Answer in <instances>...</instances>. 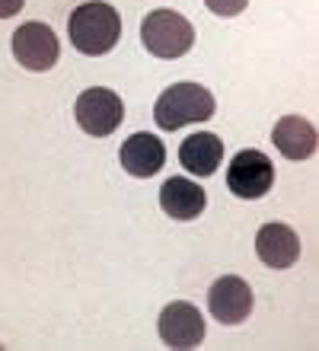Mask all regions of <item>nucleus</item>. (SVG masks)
Instances as JSON below:
<instances>
[{
	"mask_svg": "<svg viewBox=\"0 0 319 351\" xmlns=\"http://www.w3.org/2000/svg\"><path fill=\"white\" fill-rule=\"evenodd\" d=\"M67 36H71V45L83 55H106L119 45L121 19L109 3H83L71 13Z\"/></svg>",
	"mask_w": 319,
	"mask_h": 351,
	"instance_id": "f257e3e1",
	"label": "nucleus"
},
{
	"mask_svg": "<svg viewBox=\"0 0 319 351\" xmlns=\"http://www.w3.org/2000/svg\"><path fill=\"white\" fill-rule=\"evenodd\" d=\"M214 115V96L198 84H173L160 93L154 106V121L163 131H176L182 125L208 121Z\"/></svg>",
	"mask_w": 319,
	"mask_h": 351,
	"instance_id": "f03ea898",
	"label": "nucleus"
},
{
	"mask_svg": "<svg viewBox=\"0 0 319 351\" xmlns=\"http://www.w3.org/2000/svg\"><path fill=\"white\" fill-rule=\"evenodd\" d=\"M141 42L147 45L150 55L163 58V61H173V58H182L185 51H191L195 29L176 10H154L141 23Z\"/></svg>",
	"mask_w": 319,
	"mask_h": 351,
	"instance_id": "7ed1b4c3",
	"label": "nucleus"
},
{
	"mask_svg": "<svg viewBox=\"0 0 319 351\" xmlns=\"http://www.w3.org/2000/svg\"><path fill=\"white\" fill-rule=\"evenodd\" d=\"M73 115H77V125L86 134L109 138L112 131L121 125V119H125V106H121L119 93L109 90V86H90V90H83L77 96Z\"/></svg>",
	"mask_w": 319,
	"mask_h": 351,
	"instance_id": "20e7f679",
	"label": "nucleus"
},
{
	"mask_svg": "<svg viewBox=\"0 0 319 351\" xmlns=\"http://www.w3.org/2000/svg\"><path fill=\"white\" fill-rule=\"evenodd\" d=\"M272 185H274V167L262 150H252V147L239 150L237 157L230 160L227 189L237 195V198H246V202L262 198V195L272 192Z\"/></svg>",
	"mask_w": 319,
	"mask_h": 351,
	"instance_id": "39448f33",
	"label": "nucleus"
},
{
	"mask_svg": "<svg viewBox=\"0 0 319 351\" xmlns=\"http://www.w3.org/2000/svg\"><path fill=\"white\" fill-rule=\"evenodd\" d=\"M58 36L45 23H26L13 32V58L26 71H48L58 64Z\"/></svg>",
	"mask_w": 319,
	"mask_h": 351,
	"instance_id": "423d86ee",
	"label": "nucleus"
},
{
	"mask_svg": "<svg viewBox=\"0 0 319 351\" xmlns=\"http://www.w3.org/2000/svg\"><path fill=\"white\" fill-rule=\"evenodd\" d=\"M208 310L217 323L237 326L243 319H249V313H252V291L239 275H224L211 285Z\"/></svg>",
	"mask_w": 319,
	"mask_h": 351,
	"instance_id": "0eeeda50",
	"label": "nucleus"
},
{
	"mask_svg": "<svg viewBox=\"0 0 319 351\" xmlns=\"http://www.w3.org/2000/svg\"><path fill=\"white\" fill-rule=\"evenodd\" d=\"M156 329H160V339L169 348H195L204 339V316L198 313V306L176 300L160 313Z\"/></svg>",
	"mask_w": 319,
	"mask_h": 351,
	"instance_id": "6e6552de",
	"label": "nucleus"
},
{
	"mask_svg": "<svg viewBox=\"0 0 319 351\" xmlns=\"http://www.w3.org/2000/svg\"><path fill=\"white\" fill-rule=\"evenodd\" d=\"M255 252L268 268H291L300 259V237L287 223L272 221L255 233Z\"/></svg>",
	"mask_w": 319,
	"mask_h": 351,
	"instance_id": "1a4fd4ad",
	"label": "nucleus"
},
{
	"mask_svg": "<svg viewBox=\"0 0 319 351\" xmlns=\"http://www.w3.org/2000/svg\"><path fill=\"white\" fill-rule=\"evenodd\" d=\"M119 160H121V167H125L131 176H137V179H150V176H156L160 169H163L166 147H163V141L156 138V134L141 131V134H131V138L121 144Z\"/></svg>",
	"mask_w": 319,
	"mask_h": 351,
	"instance_id": "9d476101",
	"label": "nucleus"
},
{
	"mask_svg": "<svg viewBox=\"0 0 319 351\" xmlns=\"http://www.w3.org/2000/svg\"><path fill=\"white\" fill-rule=\"evenodd\" d=\"M208 204V195L198 182L182 179V176H173L166 179L163 189H160V208H163L173 221H195Z\"/></svg>",
	"mask_w": 319,
	"mask_h": 351,
	"instance_id": "9b49d317",
	"label": "nucleus"
},
{
	"mask_svg": "<svg viewBox=\"0 0 319 351\" xmlns=\"http://www.w3.org/2000/svg\"><path fill=\"white\" fill-rule=\"evenodd\" d=\"M220 160H224V141L211 131H198L191 138L182 141L179 147V163L189 169L191 176H211L217 173Z\"/></svg>",
	"mask_w": 319,
	"mask_h": 351,
	"instance_id": "f8f14e48",
	"label": "nucleus"
},
{
	"mask_svg": "<svg viewBox=\"0 0 319 351\" xmlns=\"http://www.w3.org/2000/svg\"><path fill=\"white\" fill-rule=\"evenodd\" d=\"M272 141L287 160H307L316 150V128L300 115H284L274 125Z\"/></svg>",
	"mask_w": 319,
	"mask_h": 351,
	"instance_id": "ddd939ff",
	"label": "nucleus"
},
{
	"mask_svg": "<svg viewBox=\"0 0 319 351\" xmlns=\"http://www.w3.org/2000/svg\"><path fill=\"white\" fill-rule=\"evenodd\" d=\"M204 3H208V10L217 13V16H237V13L246 10L249 0H204Z\"/></svg>",
	"mask_w": 319,
	"mask_h": 351,
	"instance_id": "4468645a",
	"label": "nucleus"
},
{
	"mask_svg": "<svg viewBox=\"0 0 319 351\" xmlns=\"http://www.w3.org/2000/svg\"><path fill=\"white\" fill-rule=\"evenodd\" d=\"M23 7H26V0H0V19L16 16Z\"/></svg>",
	"mask_w": 319,
	"mask_h": 351,
	"instance_id": "2eb2a0df",
	"label": "nucleus"
}]
</instances>
